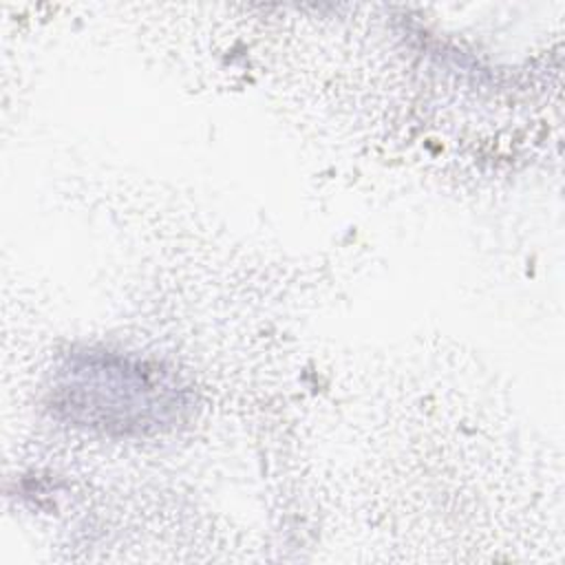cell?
Segmentation results:
<instances>
[{"instance_id": "obj_1", "label": "cell", "mask_w": 565, "mask_h": 565, "mask_svg": "<svg viewBox=\"0 0 565 565\" xmlns=\"http://www.w3.org/2000/svg\"><path fill=\"white\" fill-rule=\"evenodd\" d=\"M179 404L166 371L119 355H77L57 386V406L73 422L104 430H143L161 424Z\"/></svg>"}]
</instances>
